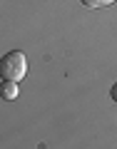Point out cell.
Returning <instances> with one entry per match:
<instances>
[{
    "instance_id": "6da1fadb",
    "label": "cell",
    "mask_w": 117,
    "mask_h": 149,
    "mask_svg": "<svg viewBox=\"0 0 117 149\" xmlns=\"http://www.w3.org/2000/svg\"><path fill=\"white\" fill-rule=\"evenodd\" d=\"M27 72V60L20 50H13L3 57L0 62V74H3V80H10V82H20Z\"/></svg>"
},
{
    "instance_id": "7a4b0ae2",
    "label": "cell",
    "mask_w": 117,
    "mask_h": 149,
    "mask_svg": "<svg viewBox=\"0 0 117 149\" xmlns=\"http://www.w3.org/2000/svg\"><path fill=\"white\" fill-rule=\"evenodd\" d=\"M0 92H3L5 100H15V97H18V82L5 80V82H3V87H0Z\"/></svg>"
},
{
    "instance_id": "277c9868",
    "label": "cell",
    "mask_w": 117,
    "mask_h": 149,
    "mask_svg": "<svg viewBox=\"0 0 117 149\" xmlns=\"http://www.w3.org/2000/svg\"><path fill=\"white\" fill-rule=\"evenodd\" d=\"M110 97H112V102H115V104H117V82H115V85H112V90H110Z\"/></svg>"
},
{
    "instance_id": "3957f363",
    "label": "cell",
    "mask_w": 117,
    "mask_h": 149,
    "mask_svg": "<svg viewBox=\"0 0 117 149\" xmlns=\"http://www.w3.org/2000/svg\"><path fill=\"white\" fill-rule=\"evenodd\" d=\"M112 3H115V0H82V5L92 8V10H95V8H107V5H112Z\"/></svg>"
}]
</instances>
